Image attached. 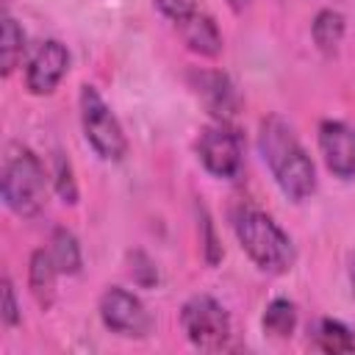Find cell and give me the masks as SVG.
<instances>
[{
	"instance_id": "8",
	"label": "cell",
	"mask_w": 355,
	"mask_h": 355,
	"mask_svg": "<svg viewBox=\"0 0 355 355\" xmlns=\"http://www.w3.org/2000/svg\"><path fill=\"white\" fill-rule=\"evenodd\" d=\"M69 67V53L61 42L50 39V42H42L36 47V53L31 55L28 61V72H25V83L33 94H50L58 80L64 78Z\"/></svg>"
},
{
	"instance_id": "19",
	"label": "cell",
	"mask_w": 355,
	"mask_h": 355,
	"mask_svg": "<svg viewBox=\"0 0 355 355\" xmlns=\"http://www.w3.org/2000/svg\"><path fill=\"white\" fill-rule=\"evenodd\" d=\"M0 316L6 324H17L19 322V311H17V300H14V286L8 277H3V308Z\"/></svg>"
},
{
	"instance_id": "17",
	"label": "cell",
	"mask_w": 355,
	"mask_h": 355,
	"mask_svg": "<svg viewBox=\"0 0 355 355\" xmlns=\"http://www.w3.org/2000/svg\"><path fill=\"white\" fill-rule=\"evenodd\" d=\"M294 324H297V308H294V302H288V300H272L269 308H266V313H263V330L269 336H275V338H286V336H291Z\"/></svg>"
},
{
	"instance_id": "20",
	"label": "cell",
	"mask_w": 355,
	"mask_h": 355,
	"mask_svg": "<svg viewBox=\"0 0 355 355\" xmlns=\"http://www.w3.org/2000/svg\"><path fill=\"white\" fill-rule=\"evenodd\" d=\"M155 3H158V8H161L166 17H172V19L183 17L189 8H194L191 0H155Z\"/></svg>"
},
{
	"instance_id": "21",
	"label": "cell",
	"mask_w": 355,
	"mask_h": 355,
	"mask_svg": "<svg viewBox=\"0 0 355 355\" xmlns=\"http://www.w3.org/2000/svg\"><path fill=\"white\" fill-rule=\"evenodd\" d=\"M349 280H352V288H355V255L349 258Z\"/></svg>"
},
{
	"instance_id": "22",
	"label": "cell",
	"mask_w": 355,
	"mask_h": 355,
	"mask_svg": "<svg viewBox=\"0 0 355 355\" xmlns=\"http://www.w3.org/2000/svg\"><path fill=\"white\" fill-rule=\"evenodd\" d=\"M227 3H230V6H233V8H241V6H247V3H250V0H227Z\"/></svg>"
},
{
	"instance_id": "3",
	"label": "cell",
	"mask_w": 355,
	"mask_h": 355,
	"mask_svg": "<svg viewBox=\"0 0 355 355\" xmlns=\"http://www.w3.org/2000/svg\"><path fill=\"white\" fill-rule=\"evenodd\" d=\"M3 200L19 216H33L47 200V175L42 161L28 147H11L3 164Z\"/></svg>"
},
{
	"instance_id": "6",
	"label": "cell",
	"mask_w": 355,
	"mask_h": 355,
	"mask_svg": "<svg viewBox=\"0 0 355 355\" xmlns=\"http://www.w3.org/2000/svg\"><path fill=\"white\" fill-rule=\"evenodd\" d=\"M100 319L108 330L130 338H144L153 327V319L141 305V300L119 286H111L100 297Z\"/></svg>"
},
{
	"instance_id": "1",
	"label": "cell",
	"mask_w": 355,
	"mask_h": 355,
	"mask_svg": "<svg viewBox=\"0 0 355 355\" xmlns=\"http://www.w3.org/2000/svg\"><path fill=\"white\" fill-rule=\"evenodd\" d=\"M258 147L286 197L300 202L316 189L313 161L308 158L305 147L300 144V139L294 136L288 122H283L280 116L263 119L261 133H258Z\"/></svg>"
},
{
	"instance_id": "11",
	"label": "cell",
	"mask_w": 355,
	"mask_h": 355,
	"mask_svg": "<svg viewBox=\"0 0 355 355\" xmlns=\"http://www.w3.org/2000/svg\"><path fill=\"white\" fill-rule=\"evenodd\" d=\"M175 22H178V33H180V39L186 42L189 50H194L200 55H216L222 50L219 28L208 14H202L197 8H189Z\"/></svg>"
},
{
	"instance_id": "4",
	"label": "cell",
	"mask_w": 355,
	"mask_h": 355,
	"mask_svg": "<svg viewBox=\"0 0 355 355\" xmlns=\"http://www.w3.org/2000/svg\"><path fill=\"white\" fill-rule=\"evenodd\" d=\"M80 122H83L86 141L97 150L100 158L119 161L125 155L128 141H125L122 125L111 114V108L105 105V100L92 86H83L80 89Z\"/></svg>"
},
{
	"instance_id": "2",
	"label": "cell",
	"mask_w": 355,
	"mask_h": 355,
	"mask_svg": "<svg viewBox=\"0 0 355 355\" xmlns=\"http://www.w3.org/2000/svg\"><path fill=\"white\" fill-rule=\"evenodd\" d=\"M233 230H236V239L244 247V252L263 272L283 275V272H288L294 266L297 252H294L291 239L263 211H258V208H239L233 214Z\"/></svg>"
},
{
	"instance_id": "12",
	"label": "cell",
	"mask_w": 355,
	"mask_h": 355,
	"mask_svg": "<svg viewBox=\"0 0 355 355\" xmlns=\"http://www.w3.org/2000/svg\"><path fill=\"white\" fill-rule=\"evenodd\" d=\"M55 275H58V266H55L50 250H36L31 255L28 283H31V291H33V297H36V302L42 308H50L53 305V297H55Z\"/></svg>"
},
{
	"instance_id": "9",
	"label": "cell",
	"mask_w": 355,
	"mask_h": 355,
	"mask_svg": "<svg viewBox=\"0 0 355 355\" xmlns=\"http://www.w3.org/2000/svg\"><path fill=\"white\" fill-rule=\"evenodd\" d=\"M319 147L324 164L338 178H355V128L327 119L319 128Z\"/></svg>"
},
{
	"instance_id": "15",
	"label": "cell",
	"mask_w": 355,
	"mask_h": 355,
	"mask_svg": "<svg viewBox=\"0 0 355 355\" xmlns=\"http://www.w3.org/2000/svg\"><path fill=\"white\" fill-rule=\"evenodd\" d=\"M50 255L58 266V272L64 275H75L80 269V247H78V239L67 230V227H58L50 239Z\"/></svg>"
},
{
	"instance_id": "10",
	"label": "cell",
	"mask_w": 355,
	"mask_h": 355,
	"mask_svg": "<svg viewBox=\"0 0 355 355\" xmlns=\"http://www.w3.org/2000/svg\"><path fill=\"white\" fill-rule=\"evenodd\" d=\"M191 80H194L197 94L202 97V103L208 105V111H211L219 122H225V119H230V116L236 114L239 97H236L233 83H230L222 72H194Z\"/></svg>"
},
{
	"instance_id": "14",
	"label": "cell",
	"mask_w": 355,
	"mask_h": 355,
	"mask_svg": "<svg viewBox=\"0 0 355 355\" xmlns=\"http://www.w3.org/2000/svg\"><path fill=\"white\" fill-rule=\"evenodd\" d=\"M25 53V33L17 25L14 17H3V36H0V64H3V75H11L19 64Z\"/></svg>"
},
{
	"instance_id": "18",
	"label": "cell",
	"mask_w": 355,
	"mask_h": 355,
	"mask_svg": "<svg viewBox=\"0 0 355 355\" xmlns=\"http://www.w3.org/2000/svg\"><path fill=\"white\" fill-rule=\"evenodd\" d=\"M55 189L67 202H75L78 189H75V180H72V166L61 153H55Z\"/></svg>"
},
{
	"instance_id": "16",
	"label": "cell",
	"mask_w": 355,
	"mask_h": 355,
	"mask_svg": "<svg viewBox=\"0 0 355 355\" xmlns=\"http://www.w3.org/2000/svg\"><path fill=\"white\" fill-rule=\"evenodd\" d=\"M311 33H313V42L319 44V50L333 53L338 47L341 36H344V17L338 11H333V8H324V11L316 14Z\"/></svg>"
},
{
	"instance_id": "7",
	"label": "cell",
	"mask_w": 355,
	"mask_h": 355,
	"mask_svg": "<svg viewBox=\"0 0 355 355\" xmlns=\"http://www.w3.org/2000/svg\"><path fill=\"white\" fill-rule=\"evenodd\" d=\"M197 155L211 175L233 178L241 169V139L225 122L211 125L197 139Z\"/></svg>"
},
{
	"instance_id": "5",
	"label": "cell",
	"mask_w": 355,
	"mask_h": 355,
	"mask_svg": "<svg viewBox=\"0 0 355 355\" xmlns=\"http://www.w3.org/2000/svg\"><path fill=\"white\" fill-rule=\"evenodd\" d=\"M180 324H183L189 341L202 349H219L230 336L227 311L208 294H197L183 305Z\"/></svg>"
},
{
	"instance_id": "13",
	"label": "cell",
	"mask_w": 355,
	"mask_h": 355,
	"mask_svg": "<svg viewBox=\"0 0 355 355\" xmlns=\"http://www.w3.org/2000/svg\"><path fill=\"white\" fill-rule=\"evenodd\" d=\"M313 344L322 352H355V336L336 319H322L313 330Z\"/></svg>"
}]
</instances>
